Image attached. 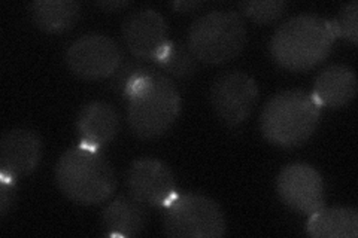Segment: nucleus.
Wrapping results in <instances>:
<instances>
[{
	"label": "nucleus",
	"mask_w": 358,
	"mask_h": 238,
	"mask_svg": "<svg viewBox=\"0 0 358 238\" xmlns=\"http://www.w3.org/2000/svg\"><path fill=\"white\" fill-rule=\"evenodd\" d=\"M127 87L129 126L142 140L157 139L171 130L181 112V96L167 75L136 69Z\"/></svg>",
	"instance_id": "nucleus-1"
},
{
	"label": "nucleus",
	"mask_w": 358,
	"mask_h": 238,
	"mask_svg": "<svg viewBox=\"0 0 358 238\" xmlns=\"http://www.w3.org/2000/svg\"><path fill=\"white\" fill-rule=\"evenodd\" d=\"M336 38L333 21L297 15L278 27L271 39V52L284 69L305 72L327 59Z\"/></svg>",
	"instance_id": "nucleus-2"
},
{
	"label": "nucleus",
	"mask_w": 358,
	"mask_h": 238,
	"mask_svg": "<svg viewBox=\"0 0 358 238\" xmlns=\"http://www.w3.org/2000/svg\"><path fill=\"white\" fill-rule=\"evenodd\" d=\"M55 182L62 194L83 206H94L114 194L117 179L105 156L87 146L66 151L55 165Z\"/></svg>",
	"instance_id": "nucleus-3"
},
{
	"label": "nucleus",
	"mask_w": 358,
	"mask_h": 238,
	"mask_svg": "<svg viewBox=\"0 0 358 238\" xmlns=\"http://www.w3.org/2000/svg\"><path fill=\"white\" fill-rule=\"evenodd\" d=\"M320 117V106L310 94L288 89L268 98L260 117V130L267 142L289 149L312 137Z\"/></svg>",
	"instance_id": "nucleus-4"
},
{
	"label": "nucleus",
	"mask_w": 358,
	"mask_h": 238,
	"mask_svg": "<svg viewBox=\"0 0 358 238\" xmlns=\"http://www.w3.org/2000/svg\"><path fill=\"white\" fill-rule=\"evenodd\" d=\"M246 27L234 10H212L199 17L188 29L187 47L205 64L227 63L243 51Z\"/></svg>",
	"instance_id": "nucleus-5"
},
{
	"label": "nucleus",
	"mask_w": 358,
	"mask_h": 238,
	"mask_svg": "<svg viewBox=\"0 0 358 238\" xmlns=\"http://www.w3.org/2000/svg\"><path fill=\"white\" fill-rule=\"evenodd\" d=\"M163 232L179 238H220L226 218L220 204L201 194H176L166 206Z\"/></svg>",
	"instance_id": "nucleus-6"
},
{
	"label": "nucleus",
	"mask_w": 358,
	"mask_h": 238,
	"mask_svg": "<svg viewBox=\"0 0 358 238\" xmlns=\"http://www.w3.org/2000/svg\"><path fill=\"white\" fill-rule=\"evenodd\" d=\"M209 98L220 121L229 127H238L250 118L259 101V87L248 73L224 72L212 82Z\"/></svg>",
	"instance_id": "nucleus-7"
},
{
	"label": "nucleus",
	"mask_w": 358,
	"mask_h": 238,
	"mask_svg": "<svg viewBox=\"0 0 358 238\" xmlns=\"http://www.w3.org/2000/svg\"><path fill=\"white\" fill-rule=\"evenodd\" d=\"M64 60L73 75L87 81H96L118 72L122 61V51L110 38L99 33H90L69 45Z\"/></svg>",
	"instance_id": "nucleus-8"
},
{
	"label": "nucleus",
	"mask_w": 358,
	"mask_h": 238,
	"mask_svg": "<svg viewBox=\"0 0 358 238\" xmlns=\"http://www.w3.org/2000/svg\"><path fill=\"white\" fill-rule=\"evenodd\" d=\"M276 191L285 206L309 216L326 206L324 179L309 164L285 165L278 174Z\"/></svg>",
	"instance_id": "nucleus-9"
},
{
	"label": "nucleus",
	"mask_w": 358,
	"mask_h": 238,
	"mask_svg": "<svg viewBox=\"0 0 358 238\" xmlns=\"http://www.w3.org/2000/svg\"><path fill=\"white\" fill-rule=\"evenodd\" d=\"M126 185L130 197L145 207H166L178 194L171 168L154 158L133 161L127 170Z\"/></svg>",
	"instance_id": "nucleus-10"
},
{
	"label": "nucleus",
	"mask_w": 358,
	"mask_h": 238,
	"mask_svg": "<svg viewBox=\"0 0 358 238\" xmlns=\"http://www.w3.org/2000/svg\"><path fill=\"white\" fill-rule=\"evenodd\" d=\"M122 40L129 51L141 60L159 61L169 47L167 24L159 10L142 8L133 10L122 21Z\"/></svg>",
	"instance_id": "nucleus-11"
},
{
	"label": "nucleus",
	"mask_w": 358,
	"mask_h": 238,
	"mask_svg": "<svg viewBox=\"0 0 358 238\" xmlns=\"http://www.w3.org/2000/svg\"><path fill=\"white\" fill-rule=\"evenodd\" d=\"M42 158L39 134L29 128L3 133L0 140V174L17 179L35 172Z\"/></svg>",
	"instance_id": "nucleus-12"
},
{
	"label": "nucleus",
	"mask_w": 358,
	"mask_h": 238,
	"mask_svg": "<svg viewBox=\"0 0 358 238\" xmlns=\"http://www.w3.org/2000/svg\"><path fill=\"white\" fill-rule=\"evenodd\" d=\"M76 130L84 146L97 151V147L108 144L117 135L120 130L118 112L105 101H92L78 115Z\"/></svg>",
	"instance_id": "nucleus-13"
},
{
	"label": "nucleus",
	"mask_w": 358,
	"mask_h": 238,
	"mask_svg": "<svg viewBox=\"0 0 358 238\" xmlns=\"http://www.w3.org/2000/svg\"><path fill=\"white\" fill-rule=\"evenodd\" d=\"M357 94V76L348 66L333 64L324 69L313 84L312 97L321 107L341 109Z\"/></svg>",
	"instance_id": "nucleus-14"
},
{
	"label": "nucleus",
	"mask_w": 358,
	"mask_h": 238,
	"mask_svg": "<svg viewBox=\"0 0 358 238\" xmlns=\"http://www.w3.org/2000/svg\"><path fill=\"white\" fill-rule=\"evenodd\" d=\"M147 223L145 206L133 197L115 198L102 213V226L108 237H138L147 228Z\"/></svg>",
	"instance_id": "nucleus-15"
},
{
	"label": "nucleus",
	"mask_w": 358,
	"mask_h": 238,
	"mask_svg": "<svg viewBox=\"0 0 358 238\" xmlns=\"http://www.w3.org/2000/svg\"><path fill=\"white\" fill-rule=\"evenodd\" d=\"M306 234L313 238H357L358 211L352 207H322L310 214Z\"/></svg>",
	"instance_id": "nucleus-16"
},
{
	"label": "nucleus",
	"mask_w": 358,
	"mask_h": 238,
	"mask_svg": "<svg viewBox=\"0 0 358 238\" xmlns=\"http://www.w3.org/2000/svg\"><path fill=\"white\" fill-rule=\"evenodd\" d=\"M31 21L47 33H62L72 29L81 14L75 0H35L29 5Z\"/></svg>",
	"instance_id": "nucleus-17"
},
{
	"label": "nucleus",
	"mask_w": 358,
	"mask_h": 238,
	"mask_svg": "<svg viewBox=\"0 0 358 238\" xmlns=\"http://www.w3.org/2000/svg\"><path fill=\"white\" fill-rule=\"evenodd\" d=\"M157 63L163 67V70L178 77H188L197 70V60L192 51L188 47L178 43H169V47Z\"/></svg>",
	"instance_id": "nucleus-18"
},
{
	"label": "nucleus",
	"mask_w": 358,
	"mask_h": 238,
	"mask_svg": "<svg viewBox=\"0 0 358 238\" xmlns=\"http://www.w3.org/2000/svg\"><path fill=\"white\" fill-rule=\"evenodd\" d=\"M239 9L245 17H248L257 24H271L281 18L287 9V2L282 0H260V2H241Z\"/></svg>",
	"instance_id": "nucleus-19"
},
{
	"label": "nucleus",
	"mask_w": 358,
	"mask_h": 238,
	"mask_svg": "<svg viewBox=\"0 0 358 238\" xmlns=\"http://www.w3.org/2000/svg\"><path fill=\"white\" fill-rule=\"evenodd\" d=\"M357 14H358V2L357 0H352V2L343 3L341 6L338 20L333 21L338 36H343L352 45H357V42H358Z\"/></svg>",
	"instance_id": "nucleus-20"
},
{
	"label": "nucleus",
	"mask_w": 358,
	"mask_h": 238,
	"mask_svg": "<svg viewBox=\"0 0 358 238\" xmlns=\"http://www.w3.org/2000/svg\"><path fill=\"white\" fill-rule=\"evenodd\" d=\"M15 179L0 174V216L5 218L15 201Z\"/></svg>",
	"instance_id": "nucleus-21"
},
{
	"label": "nucleus",
	"mask_w": 358,
	"mask_h": 238,
	"mask_svg": "<svg viewBox=\"0 0 358 238\" xmlns=\"http://www.w3.org/2000/svg\"><path fill=\"white\" fill-rule=\"evenodd\" d=\"M131 2H127V0H103V2H96V6L108 10V13H114L117 9H122L130 6Z\"/></svg>",
	"instance_id": "nucleus-22"
},
{
	"label": "nucleus",
	"mask_w": 358,
	"mask_h": 238,
	"mask_svg": "<svg viewBox=\"0 0 358 238\" xmlns=\"http://www.w3.org/2000/svg\"><path fill=\"white\" fill-rule=\"evenodd\" d=\"M200 6H203V2H194V0H192V2H173L172 3V8H175L176 10H181V13H187L188 9L193 10Z\"/></svg>",
	"instance_id": "nucleus-23"
}]
</instances>
